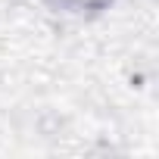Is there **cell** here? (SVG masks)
Here are the masks:
<instances>
[{"label":"cell","mask_w":159,"mask_h":159,"mask_svg":"<svg viewBox=\"0 0 159 159\" xmlns=\"http://www.w3.org/2000/svg\"><path fill=\"white\" fill-rule=\"evenodd\" d=\"M41 3L59 16H69V19H100L119 0H41Z\"/></svg>","instance_id":"obj_1"}]
</instances>
